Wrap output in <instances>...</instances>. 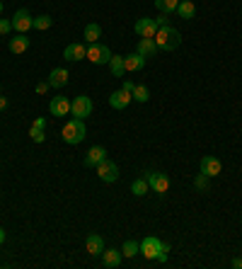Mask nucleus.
<instances>
[{"instance_id":"nucleus-1","label":"nucleus","mask_w":242,"mask_h":269,"mask_svg":"<svg viewBox=\"0 0 242 269\" xmlns=\"http://www.w3.org/2000/svg\"><path fill=\"white\" fill-rule=\"evenodd\" d=\"M155 44H158L160 51H175V49L182 44V34H179L175 27H160L158 32H155Z\"/></svg>"},{"instance_id":"nucleus-2","label":"nucleus","mask_w":242,"mask_h":269,"mask_svg":"<svg viewBox=\"0 0 242 269\" xmlns=\"http://www.w3.org/2000/svg\"><path fill=\"white\" fill-rule=\"evenodd\" d=\"M61 136L68 146H78V143H83V139L87 136V129H85V119H70L68 124H63V131H61Z\"/></svg>"},{"instance_id":"nucleus-3","label":"nucleus","mask_w":242,"mask_h":269,"mask_svg":"<svg viewBox=\"0 0 242 269\" xmlns=\"http://www.w3.org/2000/svg\"><path fill=\"white\" fill-rule=\"evenodd\" d=\"M70 114H73L75 119H85V117H90V114H92V100H90L87 95L75 97L73 102H70Z\"/></svg>"},{"instance_id":"nucleus-4","label":"nucleus","mask_w":242,"mask_h":269,"mask_svg":"<svg viewBox=\"0 0 242 269\" xmlns=\"http://www.w3.org/2000/svg\"><path fill=\"white\" fill-rule=\"evenodd\" d=\"M146 180H148L150 189H153L155 194H167V189H170V177L165 175V172H148V175H146Z\"/></svg>"},{"instance_id":"nucleus-5","label":"nucleus","mask_w":242,"mask_h":269,"mask_svg":"<svg viewBox=\"0 0 242 269\" xmlns=\"http://www.w3.org/2000/svg\"><path fill=\"white\" fill-rule=\"evenodd\" d=\"M109 58H112V51L109 47H100V44H90L87 47V61H92V63L102 65V63H109Z\"/></svg>"},{"instance_id":"nucleus-6","label":"nucleus","mask_w":242,"mask_h":269,"mask_svg":"<svg viewBox=\"0 0 242 269\" xmlns=\"http://www.w3.org/2000/svg\"><path fill=\"white\" fill-rule=\"evenodd\" d=\"M34 25V17L29 15L27 10H17L15 17H12V29H17V34H27Z\"/></svg>"},{"instance_id":"nucleus-7","label":"nucleus","mask_w":242,"mask_h":269,"mask_svg":"<svg viewBox=\"0 0 242 269\" xmlns=\"http://www.w3.org/2000/svg\"><path fill=\"white\" fill-rule=\"evenodd\" d=\"M97 175H100L102 182H116V177H119V167H116V163L104 158L102 163L97 165Z\"/></svg>"},{"instance_id":"nucleus-8","label":"nucleus","mask_w":242,"mask_h":269,"mask_svg":"<svg viewBox=\"0 0 242 269\" xmlns=\"http://www.w3.org/2000/svg\"><path fill=\"white\" fill-rule=\"evenodd\" d=\"M133 29H136V34H138V37L153 39V37H155V32H158V25H155V19H153V17H140Z\"/></svg>"},{"instance_id":"nucleus-9","label":"nucleus","mask_w":242,"mask_h":269,"mask_svg":"<svg viewBox=\"0 0 242 269\" xmlns=\"http://www.w3.org/2000/svg\"><path fill=\"white\" fill-rule=\"evenodd\" d=\"M131 100H133V95L121 87V90L109 95V107H112V109H126V107L131 104Z\"/></svg>"},{"instance_id":"nucleus-10","label":"nucleus","mask_w":242,"mask_h":269,"mask_svg":"<svg viewBox=\"0 0 242 269\" xmlns=\"http://www.w3.org/2000/svg\"><path fill=\"white\" fill-rule=\"evenodd\" d=\"M199 167H201V172H204V175H208V177L221 175V170H223L221 160L213 158V155H204V158H201V163H199Z\"/></svg>"},{"instance_id":"nucleus-11","label":"nucleus","mask_w":242,"mask_h":269,"mask_svg":"<svg viewBox=\"0 0 242 269\" xmlns=\"http://www.w3.org/2000/svg\"><path fill=\"white\" fill-rule=\"evenodd\" d=\"M158 245L160 240L155 235H148V238H143L140 240V252H143V257H148V260H155L158 257Z\"/></svg>"},{"instance_id":"nucleus-12","label":"nucleus","mask_w":242,"mask_h":269,"mask_svg":"<svg viewBox=\"0 0 242 269\" xmlns=\"http://www.w3.org/2000/svg\"><path fill=\"white\" fill-rule=\"evenodd\" d=\"M104 158H107V150L102 146H92L87 150V155H85V167H97Z\"/></svg>"},{"instance_id":"nucleus-13","label":"nucleus","mask_w":242,"mask_h":269,"mask_svg":"<svg viewBox=\"0 0 242 269\" xmlns=\"http://www.w3.org/2000/svg\"><path fill=\"white\" fill-rule=\"evenodd\" d=\"M63 58L65 61H83V58H87V47H83V44H68L63 51Z\"/></svg>"},{"instance_id":"nucleus-14","label":"nucleus","mask_w":242,"mask_h":269,"mask_svg":"<svg viewBox=\"0 0 242 269\" xmlns=\"http://www.w3.org/2000/svg\"><path fill=\"white\" fill-rule=\"evenodd\" d=\"M49 109L54 117H65V114H70V100H65V97H54L51 104H49Z\"/></svg>"},{"instance_id":"nucleus-15","label":"nucleus","mask_w":242,"mask_h":269,"mask_svg":"<svg viewBox=\"0 0 242 269\" xmlns=\"http://www.w3.org/2000/svg\"><path fill=\"white\" fill-rule=\"evenodd\" d=\"M85 248H87V252L90 255H102L104 252V240H102V235H97V233H90L87 235V240H85Z\"/></svg>"},{"instance_id":"nucleus-16","label":"nucleus","mask_w":242,"mask_h":269,"mask_svg":"<svg viewBox=\"0 0 242 269\" xmlns=\"http://www.w3.org/2000/svg\"><path fill=\"white\" fill-rule=\"evenodd\" d=\"M68 78H70V75H68L65 68H54V71L49 73V85H51V87H63V85L68 83Z\"/></svg>"},{"instance_id":"nucleus-17","label":"nucleus","mask_w":242,"mask_h":269,"mask_svg":"<svg viewBox=\"0 0 242 269\" xmlns=\"http://www.w3.org/2000/svg\"><path fill=\"white\" fill-rule=\"evenodd\" d=\"M138 54L146 56V58H153V56L158 54V44H155V39H138Z\"/></svg>"},{"instance_id":"nucleus-18","label":"nucleus","mask_w":242,"mask_h":269,"mask_svg":"<svg viewBox=\"0 0 242 269\" xmlns=\"http://www.w3.org/2000/svg\"><path fill=\"white\" fill-rule=\"evenodd\" d=\"M124 63H126V73H129V71H140V68L146 65V56H140L138 51H136V54L124 56Z\"/></svg>"},{"instance_id":"nucleus-19","label":"nucleus","mask_w":242,"mask_h":269,"mask_svg":"<svg viewBox=\"0 0 242 269\" xmlns=\"http://www.w3.org/2000/svg\"><path fill=\"white\" fill-rule=\"evenodd\" d=\"M175 12H177L182 19H194L196 17V8H194V3H191V0H182Z\"/></svg>"},{"instance_id":"nucleus-20","label":"nucleus","mask_w":242,"mask_h":269,"mask_svg":"<svg viewBox=\"0 0 242 269\" xmlns=\"http://www.w3.org/2000/svg\"><path fill=\"white\" fill-rule=\"evenodd\" d=\"M102 264L107 269H114L121 264V252L119 250H104L102 252Z\"/></svg>"},{"instance_id":"nucleus-21","label":"nucleus","mask_w":242,"mask_h":269,"mask_svg":"<svg viewBox=\"0 0 242 269\" xmlns=\"http://www.w3.org/2000/svg\"><path fill=\"white\" fill-rule=\"evenodd\" d=\"M109 71L114 78H124L126 75V63H124V56H112L109 58Z\"/></svg>"},{"instance_id":"nucleus-22","label":"nucleus","mask_w":242,"mask_h":269,"mask_svg":"<svg viewBox=\"0 0 242 269\" xmlns=\"http://www.w3.org/2000/svg\"><path fill=\"white\" fill-rule=\"evenodd\" d=\"M27 49H29L27 34H17L15 39H10V51H12V54H25Z\"/></svg>"},{"instance_id":"nucleus-23","label":"nucleus","mask_w":242,"mask_h":269,"mask_svg":"<svg viewBox=\"0 0 242 269\" xmlns=\"http://www.w3.org/2000/svg\"><path fill=\"white\" fill-rule=\"evenodd\" d=\"M100 37H102V27H100L97 22H90V25L85 27V41H87V44H97Z\"/></svg>"},{"instance_id":"nucleus-24","label":"nucleus","mask_w":242,"mask_h":269,"mask_svg":"<svg viewBox=\"0 0 242 269\" xmlns=\"http://www.w3.org/2000/svg\"><path fill=\"white\" fill-rule=\"evenodd\" d=\"M138 252H140V242H136V240H126L121 245V255L124 257H136Z\"/></svg>"},{"instance_id":"nucleus-25","label":"nucleus","mask_w":242,"mask_h":269,"mask_svg":"<svg viewBox=\"0 0 242 269\" xmlns=\"http://www.w3.org/2000/svg\"><path fill=\"white\" fill-rule=\"evenodd\" d=\"M131 95H133V100H136V102H140V104L148 102V100H150V90L146 87V85H136Z\"/></svg>"},{"instance_id":"nucleus-26","label":"nucleus","mask_w":242,"mask_h":269,"mask_svg":"<svg viewBox=\"0 0 242 269\" xmlns=\"http://www.w3.org/2000/svg\"><path fill=\"white\" fill-rule=\"evenodd\" d=\"M177 5H179V0H155V8L160 10V12H175L177 10Z\"/></svg>"},{"instance_id":"nucleus-27","label":"nucleus","mask_w":242,"mask_h":269,"mask_svg":"<svg viewBox=\"0 0 242 269\" xmlns=\"http://www.w3.org/2000/svg\"><path fill=\"white\" fill-rule=\"evenodd\" d=\"M51 25H54V19L49 17V15H39V17H34V25H32V27L39 29V32H44V29H49Z\"/></svg>"},{"instance_id":"nucleus-28","label":"nucleus","mask_w":242,"mask_h":269,"mask_svg":"<svg viewBox=\"0 0 242 269\" xmlns=\"http://www.w3.org/2000/svg\"><path fill=\"white\" fill-rule=\"evenodd\" d=\"M148 189H150L148 180H136V182L131 185V192H133V194H136V196H143V194H146V192H148Z\"/></svg>"},{"instance_id":"nucleus-29","label":"nucleus","mask_w":242,"mask_h":269,"mask_svg":"<svg viewBox=\"0 0 242 269\" xmlns=\"http://www.w3.org/2000/svg\"><path fill=\"white\" fill-rule=\"evenodd\" d=\"M208 180H211V177L201 172V175H196V177H194V187L199 189V192H208Z\"/></svg>"},{"instance_id":"nucleus-30","label":"nucleus","mask_w":242,"mask_h":269,"mask_svg":"<svg viewBox=\"0 0 242 269\" xmlns=\"http://www.w3.org/2000/svg\"><path fill=\"white\" fill-rule=\"evenodd\" d=\"M167 255H170V245H167V242L160 240V245H158V257H155V260L167 262Z\"/></svg>"},{"instance_id":"nucleus-31","label":"nucleus","mask_w":242,"mask_h":269,"mask_svg":"<svg viewBox=\"0 0 242 269\" xmlns=\"http://www.w3.org/2000/svg\"><path fill=\"white\" fill-rule=\"evenodd\" d=\"M29 136H32L34 143H44V139H46V136H44V129H37V126L29 129Z\"/></svg>"},{"instance_id":"nucleus-32","label":"nucleus","mask_w":242,"mask_h":269,"mask_svg":"<svg viewBox=\"0 0 242 269\" xmlns=\"http://www.w3.org/2000/svg\"><path fill=\"white\" fill-rule=\"evenodd\" d=\"M155 25H158V29H160V27H167V25H170L167 12H160V17H155Z\"/></svg>"},{"instance_id":"nucleus-33","label":"nucleus","mask_w":242,"mask_h":269,"mask_svg":"<svg viewBox=\"0 0 242 269\" xmlns=\"http://www.w3.org/2000/svg\"><path fill=\"white\" fill-rule=\"evenodd\" d=\"M12 29V19H0V34H8Z\"/></svg>"},{"instance_id":"nucleus-34","label":"nucleus","mask_w":242,"mask_h":269,"mask_svg":"<svg viewBox=\"0 0 242 269\" xmlns=\"http://www.w3.org/2000/svg\"><path fill=\"white\" fill-rule=\"evenodd\" d=\"M49 87H51V85H49V80H46V83H39V85H37V93H39V95H46Z\"/></svg>"},{"instance_id":"nucleus-35","label":"nucleus","mask_w":242,"mask_h":269,"mask_svg":"<svg viewBox=\"0 0 242 269\" xmlns=\"http://www.w3.org/2000/svg\"><path fill=\"white\" fill-rule=\"evenodd\" d=\"M32 126H37V129H46V119H44V117H39V119H34Z\"/></svg>"},{"instance_id":"nucleus-36","label":"nucleus","mask_w":242,"mask_h":269,"mask_svg":"<svg viewBox=\"0 0 242 269\" xmlns=\"http://www.w3.org/2000/svg\"><path fill=\"white\" fill-rule=\"evenodd\" d=\"M121 87H124V90H129V93H133V87H136V85L131 83V80H124V85H121Z\"/></svg>"},{"instance_id":"nucleus-37","label":"nucleus","mask_w":242,"mask_h":269,"mask_svg":"<svg viewBox=\"0 0 242 269\" xmlns=\"http://www.w3.org/2000/svg\"><path fill=\"white\" fill-rule=\"evenodd\" d=\"M3 109H8V97H3V95H0V111Z\"/></svg>"},{"instance_id":"nucleus-38","label":"nucleus","mask_w":242,"mask_h":269,"mask_svg":"<svg viewBox=\"0 0 242 269\" xmlns=\"http://www.w3.org/2000/svg\"><path fill=\"white\" fill-rule=\"evenodd\" d=\"M233 267L235 269H242V260H240V257H235V260H233Z\"/></svg>"},{"instance_id":"nucleus-39","label":"nucleus","mask_w":242,"mask_h":269,"mask_svg":"<svg viewBox=\"0 0 242 269\" xmlns=\"http://www.w3.org/2000/svg\"><path fill=\"white\" fill-rule=\"evenodd\" d=\"M3 242H5V231L0 228V245H3Z\"/></svg>"},{"instance_id":"nucleus-40","label":"nucleus","mask_w":242,"mask_h":269,"mask_svg":"<svg viewBox=\"0 0 242 269\" xmlns=\"http://www.w3.org/2000/svg\"><path fill=\"white\" fill-rule=\"evenodd\" d=\"M0 12H3V3H0Z\"/></svg>"},{"instance_id":"nucleus-41","label":"nucleus","mask_w":242,"mask_h":269,"mask_svg":"<svg viewBox=\"0 0 242 269\" xmlns=\"http://www.w3.org/2000/svg\"><path fill=\"white\" fill-rule=\"evenodd\" d=\"M0 37H3V34H0Z\"/></svg>"}]
</instances>
